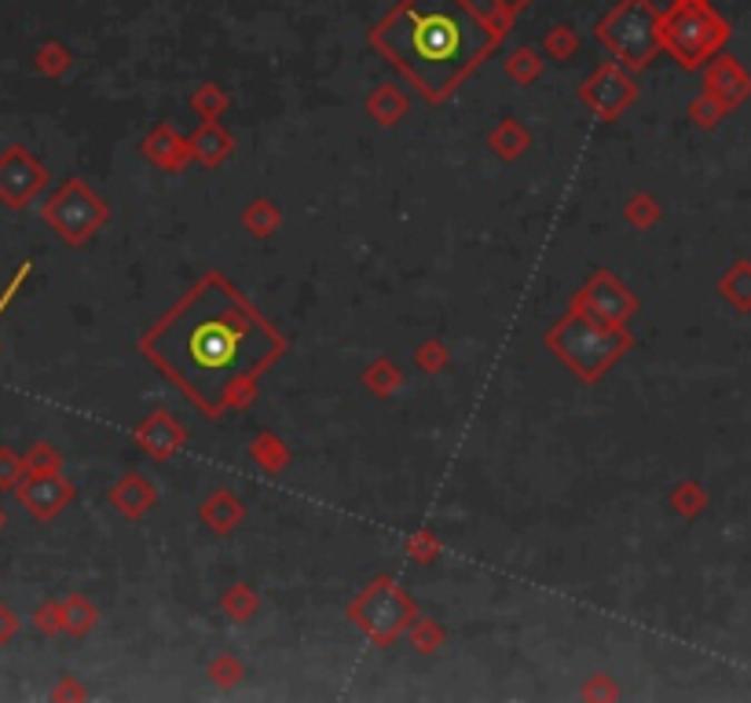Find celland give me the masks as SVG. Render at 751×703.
I'll return each mask as SVG.
<instances>
[{
	"label": "cell",
	"mask_w": 751,
	"mask_h": 703,
	"mask_svg": "<svg viewBox=\"0 0 751 703\" xmlns=\"http://www.w3.org/2000/svg\"><path fill=\"white\" fill-rule=\"evenodd\" d=\"M140 348L206 418H224L249 404L286 341L224 275L209 271L150 326Z\"/></svg>",
	"instance_id": "cell-1"
},
{
	"label": "cell",
	"mask_w": 751,
	"mask_h": 703,
	"mask_svg": "<svg viewBox=\"0 0 751 703\" xmlns=\"http://www.w3.org/2000/svg\"><path fill=\"white\" fill-rule=\"evenodd\" d=\"M506 33L510 16L487 11L477 0H399L370 30V44L429 103H444Z\"/></svg>",
	"instance_id": "cell-2"
},
{
	"label": "cell",
	"mask_w": 751,
	"mask_h": 703,
	"mask_svg": "<svg viewBox=\"0 0 751 703\" xmlns=\"http://www.w3.org/2000/svg\"><path fill=\"white\" fill-rule=\"evenodd\" d=\"M725 37L730 30L708 0H679L668 16H660V48H668L682 67H700Z\"/></svg>",
	"instance_id": "cell-3"
},
{
	"label": "cell",
	"mask_w": 751,
	"mask_h": 703,
	"mask_svg": "<svg viewBox=\"0 0 751 703\" xmlns=\"http://www.w3.org/2000/svg\"><path fill=\"white\" fill-rule=\"evenodd\" d=\"M594 33L620 62L645 67L660 52V11L649 0H620Z\"/></svg>",
	"instance_id": "cell-4"
},
{
	"label": "cell",
	"mask_w": 751,
	"mask_h": 703,
	"mask_svg": "<svg viewBox=\"0 0 751 703\" xmlns=\"http://www.w3.org/2000/svg\"><path fill=\"white\" fill-rule=\"evenodd\" d=\"M546 345L554 348L575 374H583L586 382H594L597 374L628 348V337L616 334L612 326H597L591 319H583L580 311H572V316L546 337Z\"/></svg>",
	"instance_id": "cell-5"
},
{
	"label": "cell",
	"mask_w": 751,
	"mask_h": 703,
	"mask_svg": "<svg viewBox=\"0 0 751 703\" xmlns=\"http://www.w3.org/2000/svg\"><path fill=\"white\" fill-rule=\"evenodd\" d=\"M353 620L356 626L374 642L389 645L399 634L415 623V601L407 597V590L389 575L374 580L363 594L353 601Z\"/></svg>",
	"instance_id": "cell-6"
},
{
	"label": "cell",
	"mask_w": 751,
	"mask_h": 703,
	"mask_svg": "<svg viewBox=\"0 0 751 703\" xmlns=\"http://www.w3.org/2000/svg\"><path fill=\"white\" fill-rule=\"evenodd\" d=\"M103 217H107L103 202H99L81 180H70L52 202L45 206V220L52 224L67 242H85V238L103 224Z\"/></svg>",
	"instance_id": "cell-7"
},
{
	"label": "cell",
	"mask_w": 751,
	"mask_h": 703,
	"mask_svg": "<svg viewBox=\"0 0 751 703\" xmlns=\"http://www.w3.org/2000/svg\"><path fill=\"white\" fill-rule=\"evenodd\" d=\"M45 184V169L27 155L22 147H8L0 155V202L8 206H27L30 198L41 191Z\"/></svg>",
	"instance_id": "cell-8"
},
{
	"label": "cell",
	"mask_w": 751,
	"mask_h": 703,
	"mask_svg": "<svg viewBox=\"0 0 751 703\" xmlns=\"http://www.w3.org/2000/svg\"><path fill=\"white\" fill-rule=\"evenodd\" d=\"M583 99L591 103L597 115H605V118H612L616 110L628 103V99L634 96V88H631V81L623 78V70L620 67H601L591 81H586L583 88Z\"/></svg>",
	"instance_id": "cell-9"
},
{
	"label": "cell",
	"mask_w": 751,
	"mask_h": 703,
	"mask_svg": "<svg viewBox=\"0 0 751 703\" xmlns=\"http://www.w3.org/2000/svg\"><path fill=\"white\" fill-rule=\"evenodd\" d=\"M22 502H27V509L33 517H56V513L70 502V484L62 481L59 473H30V481L22 484Z\"/></svg>",
	"instance_id": "cell-10"
},
{
	"label": "cell",
	"mask_w": 751,
	"mask_h": 703,
	"mask_svg": "<svg viewBox=\"0 0 751 703\" xmlns=\"http://www.w3.org/2000/svg\"><path fill=\"white\" fill-rule=\"evenodd\" d=\"M144 444H147V450H155L158 458H166L169 450L180 444V429L166 418V414L158 410L155 418L144 425Z\"/></svg>",
	"instance_id": "cell-11"
},
{
	"label": "cell",
	"mask_w": 751,
	"mask_h": 703,
	"mask_svg": "<svg viewBox=\"0 0 751 703\" xmlns=\"http://www.w3.org/2000/svg\"><path fill=\"white\" fill-rule=\"evenodd\" d=\"M228 150H231V140H228V136H224V132L217 129V125H206V129L198 132V140H195V155L202 158V161H209V166H213V161H220L224 155H228Z\"/></svg>",
	"instance_id": "cell-12"
},
{
	"label": "cell",
	"mask_w": 751,
	"mask_h": 703,
	"mask_svg": "<svg viewBox=\"0 0 751 703\" xmlns=\"http://www.w3.org/2000/svg\"><path fill=\"white\" fill-rule=\"evenodd\" d=\"M506 67H510V73H513V78H517V81H532L535 73H540V59H535V52H528V48H521V52H513V56H510Z\"/></svg>",
	"instance_id": "cell-13"
},
{
	"label": "cell",
	"mask_w": 751,
	"mask_h": 703,
	"mask_svg": "<svg viewBox=\"0 0 751 703\" xmlns=\"http://www.w3.org/2000/svg\"><path fill=\"white\" fill-rule=\"evenodd\" d=\"M22 476V462L11 450H0V487H16Z\"/></svg>",
	"instance_id": "cell-14"
},
{
	"label": "cell",
	"mask_w": 751,
	"mask_h": 703,
	"mask_svg": "<svg viewBox=\"0 0 751 703\" xmlns=\"http://www.w3.org/2000/svg\"><path fill=\"white\" fill-rule=\"evenodd\" d=\"M572 48H575V37H572L569 27L550 30V37H546V52H550V56H569Z\"/></svg>",
	"instance_id": "cell-15"
},
{
	"label": "cell",
	"mask_w": 751,
	"mask_h": 703,
	"mask_svg": "<svg viewBox=\"0 0 751 703\" xmlns=\"http://www.w3.org/2000/svg\"><path fill=\"white\" fill-rule=\"evenodd\" d=\"M30 268H33V264H30V260H22V268L16 271V279L8 283V290H4V294H0V319H4V311L11 308V297H16V294L22 290V283L30 279Z\"/></svg>",
	"instance_id": "cell-16"
},
{
	"label": "cell",
	"mask_w": 751,
	"mask_h": 703,
	"mask_svg": "<svg viewBox=\"0 0 751 703\" xmlns=\"http://www.w3.org/2000/svg\"><path fill=\"white\" fill-rule=\"evenodd\" d=\"M16 626H19V623H16V615H11L4 605H0V645H4L11 634H16Z\"/></svg>",
	"instance_id": "cell-17"
},
{
	"label": "cell",
	"mask_w": 751,
	"mask_h": 703,
	"mask_svg": "<svg viewBox=\"0 0 751 703\" xmlns=\"http://www.w3.org/2000/svg\"><path fill=\"white\" fill-rule=\"evenodd\" d=\"M492 4H495V11H503V16L513 19V11H521L524 4H532V0H492Z\"/></svg>",
	"instance_id": "cell-18"
},
{
	"label": "cell",
	"mask_w": 751,
	"mask_h": 703,
	"mask_svg": "<svg viewBox=\"0 0 751 703\" xmlns=\"http://www.w3.org/2000/svg\"><path fill=\"white\" fill-rule=\"evenodd\" d=\"M0 524H4V513H0Z\"/></svg>",
	"instance_id": "cell-19"
}]
</instances>
